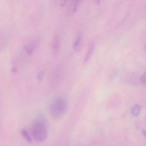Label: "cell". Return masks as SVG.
I'll return each instance as SVG.
<instances>
[{"label":"cell","instance_id":"1","mask_svg":"<svg viewBox=\"0 0 146 146\" xmlns=\"http://www.w3.org/2000/svg\"><path fill=\"white\" fill-rule=\"evenodd\" d=\"M30 130L32 137L36 142H42L47 137V126L43 119H39L35 120L31 124Z\"/></svg>","mask_w":146,"mask_h":146},{"label":"cell","instance_id":"2","mask_svg":"<svg viewBox=\"0 0 146 146\" xmlns=\"http://www.w3.org/2000/svg\"><path fill=\"white\" fill-rule=\"evenodd\" d=\"M66 109L67 102L63 97H57L49 105V113L54 119H58L62 117L64 115Z\"/></svg>","mask_w":146,"mask_h":146},{"label":"cell","instance_id":"3","mask_svg":"<svg viewBox=\"0 0 146 146\" xmlns=\"http://www.w3.org/2000/svg\"><path fill=\"white\" fill-rule=\"evenodd\" d=\"M58 67L53 72L51 78V83L52 85H57L61 79V70Z\"/></svg>","mask_w":146,"mask_h":146},{"label":"cell","instance_id":"4","mask_svg":"<svg viewBox=\"0 0 146 146\" xmlns=\"http://www.w3.org/2000/svg\"><path fill=\"white\" fill-rule=\"evenodd\" d=\"M60 45V37L58 34L55 35L52 42V49L54 55H56L58 52Z\"/></svg>","mask_w":146,"mask_h":146},{"label":"cell","instance_id":"5","mask_svg":"<svg viewBox=\"0 0 146 146\" xmlns=\"http://www.w3.org/2000/svg\"><path fill=\"white\" fill-rule=\"evenodd\" d=\"M82 36L81 34H78L73 44V48L77 52L80 51L82 48Z\"/></svg>","mask_w":146,"mask_h":146},{"label":"cell","instance_id":"6","mask_svg":"<svg viewBox=\"0 0 146 146\" xmlns=\"http://www.w3.org/2000/svg\"><path fill=\"white\" fill-rule=\"evenodd\" d=\"M94 42H91L90 45L89 46L88 49V51H87V53H86V55H85V57H84V63H87L88 61L90 58L92 54H93V52H94Z\"/></svg>","mask_w":146,"mask_h":146},{"label":"cell","instance_id":"7","mask_svg":"<svg viewBox=\"0 0 146 146\" xmlns=\"http://www.w3.org/2000/svg\"><path fill=\"white\" fill-rule=\"evenodd\" d=\"M7 42V36L6 32L0 31V49L4 48Z\"/></svg>","mask_w":146,"mask_h":146},{"label":"cell","instance_id":"8","mask_svg":"<svg viewBox=\"0 0 146 146\" xmlns=\"http://www.w3.org/2000/svg\"><path fill=\"white\" fill-rule=\"evenodd\" d=\"M36 46V43L35 42H32L26 45L25 47V50L28 54H30L34 52Z\"/></svg>","mask_w":146,"mask_h":146},{"label":"cell","instance_id":"9","mask_svg":"<svg viewBox=\"0 0 146 146\" xmlns=\"http://www.w3.org/2000/svg\"><path fill=\"white\" fill-rule=\"evenodd\" d=\"M140 112H141V107L139 105H135L131 108V114L135 117H137V116H139Z\"/></svg>","mask_w":146,"mask_h":146},{"label":"cell","instance_id":"10","mask_svg":"<svg viewBox=\"0 0 146 146\" xmlns=\"http://www.w3.org/2000/svg\"><path fill=\"white\" fill-rule=\"evenodd\" d=\"M21 134L22 136L24 138H25V140L29 142H31L32 141L31 136H30L29 132L27 131V130L25 129H23L21 131Z\"/></svg>","mask_w":146,"mask_h":146},{"label":"cell","instance_id":"11","mask_svg":"<svg viewBox=\"0 0 146 146\" xmlns=\"http://www.w3.org/2000/svg\"><path fill=\"white\" fill-rule=\"evenodd\" d=\"M79 2H80V1H73L72 10L73 12H75L76 11L78 8V6H79Z\"/></svg>","mask_w":146,"mask_h":146},{"label":"cell","instance_id":"12","mask_svg":"<svg viewBox=\"0 0 146 146\" xmlns=\"http://www.w3.org/2000/svg\"><path fill=\"white\" fill-rule=\"evenodd\" d=\"M44 71L43 70H41L39 72L38 76H37V79L38 80H41L42 79V78L44 76Z\"/></svg>","mask_w":146,"mask_h":146},{"label":"cell","instance_id":"13","mask_svg":"<svg viewBox=\"0 0 146 146\" xmlns=\"http://www.w3.org/2000/svg\"><path fill=\"white\" fill-rule=\"evenodd\" d=\"M141 82L143 84H145L146 83V79H145V72L142 74L141 77Z\"/></svg>","mask_w":146,"mask_h":146},{"label":"cell","instance_id":"14","mask_svg":"<svg viewBox=\"0 0 146 146\" xmlns=\"http://www.w3.org/2000/svg\"><path fill=\"white\" fill-rule=\"evenodd\" d=\"M117 74V71L116 70H114L112 73L111 76V79L115 77Z\"/></svg>","mask_w":146,"mask_h":146}]
</instances>
